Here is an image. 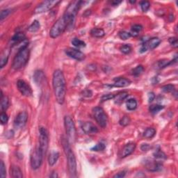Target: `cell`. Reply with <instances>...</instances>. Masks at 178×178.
Masks as SVG:
<instances>
[{
    "mask_svg": "<svg viewBox=\"0 0 178 178\" xmlns=\"http://www.w3.org/2000/svg\"><path fill=\"white\" fill-rule=\"evenodd\" d=\"M143 70H144V68L142 65H138V66H136L135 68H134L132 70V74L134 76H135V77H138V76H139L142 73H143Z\"/></svg>",
    "mask_w": 178,
    "mask_h": 178,
    "instance_id": "obj_33",
    "label": "cell"
},
{
    "mask_svg": "<svg viewBox=\"0 0 178 178\" xmlns=\"http://www.w3.org/2000/svg\"><path fill=\"white\" fill-rule=\"evenodd\" d=\"M40 136H39V146L41 148L43 154L45 155L47 151L49 146V134L46 128L41 127L39 130Z\"/></svg>",
    "mask_w": 178,
    "mask_h": 178,
    "instance_id": "obj_9",
    "label": "cell"
},
{
    "mask_svg": "<svg viewBox=\"0 0 178 178\" xmlns=\"http://www.w3.org/2000/svg\"><path fill=\"white\" fill-rule=\"evenodd\" d=\"M61 144L64 150V152L66 156L67 162V168L71 177L77 176V162L75 154L70 147V143L68 141L67 138L65 136L61 137Z\"/></svg>",
    "mask_w": 178,
    "mask_h": 178,
    "instance_id": "obj_2",
    "label": "cell"
},
{
    "mask_svg": "<svg viewBox=\"0 0 178 178\" xmlns=\"http://www.w3.org/2000/svg\"><path fill=\"white\" fill-rule=\"evenodd\" d=\"M153 155L156 159H166V155L165 154L164 152H162L160 149L156 150L155 152L153 153Z\"/></svg>",
    "mask_w": 178,
    "mask_h": 178,
    "instance_id": "obj_35",
    "label": "cell"
},
{
    "mask_svg": "<svg viewBox=\"0 0 178 178\" xmlns=\"http://www.w3.org/2000/svg\"><path fill=\"white\" fill-rule=\"evenodd\" d=\"M154 97H155V95H154V93H150L149 95H148V101H149V102H152L154 100Z\"/></svg>",
    "mask_w": 178,
    "mask_h": 178,
    "instance_id": "obj_48",
    "label": "cell"
},
{
    "mask_svg": "<svg viewBox=\"0 0 178 178\" xmlns=\"http://www.w3.org/2000/svg\"><path fill=\"white\" fill-rule=\"evenodd\" d=\"M160 43H161V40L159 39V38H156V37L152 38L151 39L148 40V41L145 42V43L142 44L141 50H140V52L143 53L149 50H154V48H156V47L160 44Z\"/></svg>",
    "mask_w": 178,
    "mask_h": 178,
    "instance_id": "obj_11",
    "label": "cell"
},
{
    "mask_svg": "<svg viewBox=\"0 0 178 178\" xmlns=\"http://www.w3.org/2000/svg\"><path fill=\"white\" fill-rule=\"evenodd\" d=\"M44 155L43 151L38 145L31 156V166L33 170H37L41 166Z\"/></svg>",
    "mask_w": 178,
    "mask_h": 178,
    "instance_id": "obj_7",
    "label": "cell"
},
{
    "mask_svg": "<svg viewBox=\"0 0 178 178\" xmlns=\"http://www.w3.org/2000/svg\"><path fill=\"white\" fill-rule=\"evenodd\" d=\"M52 84L56 102L60 105H63L66 94V82L64 75L60 70H56L54 72Z\"/></svg>",
    "mask_w": 178,
    "mask_h": 178,
    "instance_id": "obj_1",
    "label": "cell"
},
{
    "mask_svg": "<svg viewBox=\"0 0 178 178\" xmlns=\"http://www.w3.org/2000/svg\"><path fill=\"white\" fill-rule=\"evenodd\" d=\"M90 33L93 37L95 38H102L105 35V31H104L102 29L100 28L93 29L90 31Z\"/></svg>",
    "mask_w": 178,
    "mask_h": 178,
    "instance_id": "obj_25",
    "label": "cell"
},
{
    "mask_svg": "<svg viewBox=\"0 0 178 178\" xmlns=\"http://www.w3.org/2000/svg\"><path fill=\"white\" fill-rule=\"evenodd\" d=\"M145 167L149 171L156 172V171H160L162 168V164L155 160L147 159L145 162Z\"/></svg>",
    "mask_w": 178,
    "mask_h": 178,
    "instance_id": "obj_15",
    "label": "cell"
},
{
    "mask_svg": "<svg viewBox=\"0 0 178 178\" xmlns=\"http://www.w3.org/2000/svg\"><path fill=\"white\" fill-rule=\"evenodd\" d=\"M172 63L171 61H170L169 60H167V59H163V60H161V61H159L157 62V66L159 69H162V68H164L165 67L168 66L169 64H171V63Z\"/></svg>",
    "mask_w": 178,
    "mask_h": 178,
    "instance_id": "obj_34",
    "label": "cell"
},
{
    "mask_svg": "<svg viewBox=\"0 0 178 178\" xmlns=\"http://www.w3.org/2000/svg\"><path fill=\"white\" fill-rule=\"evenodd\" d=\"M162 89L165 93H173L174 91H175V86L172 85V84H168V85L164 86Z\"/></svg>",
    "mask_w": 178,
    "mask_h": 178,
    "instance_id": "obj_36",
    "label": "cell"
},
{
    "mask_svg": "<svg viewBox=\"0 0 178 178\" xmlns=\"http://www.w3.org/2000/svg\"><path fill=\"white\" fill-rule=\"evenodd\" d=\"M125 174H126L125 171H120V172L118 173L117 174L114 175L113 177L114 178H122V177H124L125 176Z\"/></svg>",
    "mask_w": 178,
    "mask_h": 178,
    "instance_id": "obj_47",
    "label": "cell"
},
{
    "mask_svg": "<svg viewBox=\"0 0 178 178\" xmlns=\"http://www.w3.org/2000/svg\"><path fill=\"white\" fill-rule=\"evenodd\" d=\"M82 128L84 132L87 134H96L98 132L97 127L95 126L92 122H85L82 124Z\"/></svg>",
    "mask_w": 178,
    "mask_h": 178,
    "instance_id": "obj_16",
    "label": "cell"
},
{
    "mask_svg": "<svg viewBox=\"0 0 178 178\" xmlns=\"http://www.w3.org/2000/svg\"><path fill=\"white\" fill-rule=\"evenodd\" d=\"M65 52L69 57L77 61H82L85 57V55H84V53L80 50H77V49L67 48L65 50Z\"/></svg>",
    "mask_w": 178,
    "mask_h": 178,
    "instance_id": "obj_14",
    "label": "cell"
},
{
    "mask_svg": "<svg viewBox=\"0 0 178 178\" xmlns=\"http://www.w3.org/2000/svg\"><path fill=\"white\" fill-rule=\"evenodd\" d=\"M142 29H143V27L140 24H134L132 27V29H131V36H136L139 35V33L141 32Z\"/></svg>",
    "mask_w": 178,
    "mask_h": 178,
    "instance_id": "obj_29",
    "label": "cell"
},
{
    "mask_svg": "<svg viewBox=\"0 0 178 178\" xmlns=\"http://www.w3.org/2000/svg\"><path fill=\"white\" fill-rule=\"evenodd\" d=\"M130 121L131 120H130V117H129V116H125L121 118V119H120V125L122 126H127L130 124Z\"/></svg>",
    "mask_w": 178,
    "mask_h": 178,
    "instance_id": "obj_40",
    "label": "cell"
},
{
    "mask_svg": "<svg viewBox=\"0 0 178 178\" xmlns=\"http://www.w3.org/2000/svg\"><path fill=\"white\" fill-rule=\"evenodd\" d=\"M10 175L14 178H22L23 177L22 172L20 168V167L18 166H12L10 168Z\"/></svg>",
    "mask_w": 178,
    "mask_h": 178,
    "instance_id": "obj_22",
    "label": "cell"
},
{
    "mask_svg": "<svg viewBox=\"0 0 178 178\" xmlns=\"http://www.w3.org/2000/svg\"><path fill=\"white\" fill-rule=\"evenodd\" d=\"M169 43H170L171 45H172L173 47H177L178 46V43H177V39L175 37H172L170 38L168 40Z\"/></svg>",
    "mask_w": 178,
    "mask_h": 178,
    "instance_id": "obj_45",
    "label": "cell"
},
{
    "mask_svg": "<svg viewBox=\"0 0 178 178\" xmlns=\"http://www.w3.org/2000/svg\"><path fill=\"white\" fill-rule=\"evenodd\" d=\"M10 13H11V10L8 9V8H7V9L2 10L1 11V13H0V20H1V21L3 20L4 19H5L6 17Z\"/></svg>",
    "mask_w": 178,
    "mask_h": 178,
    "instance_id": "obj_43",
    "label": "cell"
},
{
    "mask_svg": "<svg viewBox=\"0 0 178 178\" xmlns=\"http://www.w3.org/2000/svg\"><path fill=\"white\" fill-rule=\"evenodd\" d=\"M29 56H30V51L28 47L19 51L13 61V68L15 70H20L24 67L28 62Z\"/></svg>",
    "mask_w": 178,
    "mask_h": 178,
    "instance_id": "obj_3",
    "label": "cell"
},
{
    "mask_svg": "<svg viewBox=\"0 0 178 178\" xmlns=\"http://www.w3.org/2000/svg\"><path fill=\"white\" fill-rule=\"evenodd\" d=\"M128 93L125 92V91H123V92H120L119 93H118L117 95H115V97H114V101H115V103L118 104H121L122 102H123L125 99L127 97H128Z\"/></svg>",
    "mask_w": 178,
    "mask_h": 178,
    "instance_id": "obj_23",
    "label": "cell"
},
{
    "mask_svg": "<svg viewBox=\"0 0 178 178\" xmlns=\"http://www.w3.org/2000/svg\"><path fill=\"white\" fill-rule=\"evenodd\" d=\"M0 99H1V109L3 111H6L9 105V99L7 96H3Z\"/></svg>",
    "mask_w": 178,
    "mask_h": 178,
    "instance_id": "obj_30",
    "label": "cell"
},
{
    "mask_svg": "<svg viewBox=\"0 0 178 178\" xmlns=\"http://www.w3.org/2000/svg\"><path fill=\"white\" fill-rule=\"evenodd\" d=\"M68 27V22L64 17H61L56 21L53 24L50 31V36L52 39H56L64 32L67 27Z\"/></svg>",
    "mask_w": 178,
    "mask_h": 178,
    "instance_id": "obj_5",
    "label": "cell"
},
{
    "mask_svg": "<svg viewBox=\"0 0 178 178\" xmlns=\"http://www.w3.org/2000/svg\"><path fill=\"white\" fill-rule=\"evenodd\" d=\"M141 7L143 12H147L150 7V3L148 1H143L141 2Z\"/></svg>",
    "mask_w": 178,
    "mask_h": 178,
    "instance_id": "obj_41",
    "label": "cell"
},
{
    "mask_svg": "<svg viewBox=\"0 0 178 178\" xmlns=\"http://www.w3.org/2000/svg\"><path fill=\"white\" fill-rule=\"evenodd\" d=\"M114 97H115V95L113 94H106V95H104L102 97L101 100L102 102L107 101V100H109V99H113Z\"/></svg>",
    "mask_w": 178,
    "mask_h": 178,
    "instance_id": "obj_46",
    "label": "cell"
},
{
    "mask_svg": "<svg viewBox=\"0 0 178 178\" xmlns=\"http://www.w3.org/2000/svg\"><path fill=\"white\" fill-rule=\"evenodd\" d=\"M111 3L114 6H117L118 4H119L121 3V1H112Z\"/></svg>",
    "mask_w": 178,
    "mask_h": 178,
    "instance_id": "obj_50",
    "label": "cell"
},
{
    "mask_svg": "<svg viewBox=\"0 0 178 178\" xmlns=\"http://www.w3.org/2000/svg\"><path fill=\"white\" fill-rule=\"evenodd\" d=\"M119 37L122 40H127L131 37V34L125 31H122L119 32Z\"/></svg>",
    "mask_w": 178,
    "mask_h": 178,
    "instance_id": "obj_44",
    "label": "cell"
},
{
    "mask_svg": "<svg viewBox=\"0 0 178 178\" xmlns=\"http://www.w3.org/2000/svg\"><path fill=\"white\" fill-rule=\"evenodd\" d=\"M50 177H54V178H56V177H58V175H57L56 173L53 172V173H52V175H50Z\"/></svg>",
    "mask_w": 178,
    "mask_h": 178,
    "instance_id": "obj_51",
    "label": "cell"
},
{
    "mask_svg": "<svg viewBox=\"0 0 178 178\" xmlns=\"http://www.w3.org/2000/svg\"><path fill=\"white\" fill-rule=\"evenodd\" d=\"M131 81L130 79L125 77H117L114 79V84L113 86L118 88H123L130 86Z\"/></svg>",
    "mask_w": 178,
    "mask_h": 178,
    "instance_id": "obj_18",
    "label": "cell"
},
{
    "mask_svg": "<svg viewBox=\"0 0 178 178\" xmlns=\"http://www.w3.org/2000/svg\"><path fill=\"white\" fill-rule=\"evenodd\" d=\"M40 27H41V24L38 20H34L33 22L31 23V24L29 27L28 31L29 32H36L40 29Z\"/></svg>",
    "mask_w": 178,
    "mask_h": 178,
    "instance_id": "obj_27",
    "label": "cell"
},
{
    "mask_svg": "<svg viewBox=\"0 0 178 178\" xmlns=\"http://www.w3.org/2000/svg\"><path fill=\"white\" fill-rule=\"evenodd\" d=\"M120 51H121V52L125 54H130V53L132 52V47H131L130 44H124V45L121 46V47H120Z\"/></svg>",
    "mask_w": 178,
    "mask_h": 178,
    "instance_id": "obj_37",
    "label": "cell"
},
{
    "mask_svg": "<svg viewBox=\"0 0 178 178\" xmlns=\"http://www.w3.org/2000/svg\"><path fill=\"white\" fill-rule=\"evenodd\" d=\"M156 134V130L154 128H148L145 130L143 133V136L146 139H152L154 136Z\"/></svg>",
    "mask_w": 178,
    "mask_h": 178,
    "instance_id": "obj_28",
    "label": "cell"
},
{
    "mask_svg": "<svg viewBox=\"0 0 178 178\" xmlns=\"http://www.w3.org/2000/svg\"><path fill=\"white\" fill-rule=\"evenodd\" d=\"M28 120V114L27 112L22 111L16 116L14 120V126L17 129L24 128Z\"/></svg>",
    "mask_w": 178,
    "mask_h": 178,
    "instance_id": "obj_12",
    "label": "cell"
},
{
    "mask_svg": "<svg viewBox=\"0 0 178 178\" xmlns=\"http://www.w3.org/2000/svg\"><path fill=\"white\" fill-rule=\"evenodd\" d=\"M126 106L127 109L128 110H130V111H134V110H135L137 107V102L134 98L129 99L126 102Z\"/></svg>",
    "mask_w": 178,
    "mask_h": 178,
    "instance_id": "obj_26",
    "label": "cell"
},
{
    "mask_svg": "<svg viewBox=\"0 0 178 178\" xmlns=\"http://www.w3.org/2000/svg\"><path fill=\"white\" fill-rule=\"evenodd\" d=\"M25 39H26V38H25V35L24 34V33H21V32L16 33L11 39L13 46H14L15 44L20 43V42L24 41Z\"/></svg>",
    "mask_w": 178,
    "mask_h": 178,
    "instance_id": "obj_21",
    "label": "cell"
},
{
    "mask_svg": "<svg viewBox=\"0 0 178 178\" xmlns=\"http://www.w3.org/2000/svg\"><path fill=\"white\" fill-rule=\"evenodd\" d=\"M164 109V106L160 105H151L149 108V110L150 111V113H152V114H156L158 112H159L161 110H162Z\"/></svg>",
    "mask_w": 178,
    "mask_h": 178,
    "instance_id": "obj_32",
    "label": "cell"
},
{
    "mask_svg": "<svg viewBox=\"0 0 178 178\" xmlns=\"http://www.w3.org/2000/svg\"><path fill=\"white\" fill-rule=\"evenodd\" d=\"M106 146L104 143H97V145H95L94 147H93L92 148H91V150L92 151H102V150H104L105 149Z\"/></svg>",
    "mask_w": 178,
    "mask_h": 178,
    "instance_id": "obj_38",
    "label": "cell"
},
{
    "mask_svg": "<svg viewBox=\"0 0 178 178\" xmlns=\"http://www.w3.org/2000/svg\"><path fill=\"white\" fill-rule=\"evenodd\" d=\"M59 158V153L56 151H52L48 156V163L50 166H52L56 164Z\"/></svg>",
    "mask_w": 178,
    "mask_h": 178,
    "instance_id": "obj_20",
    "label": "cell"
},
{
    "mask_svg": "<svg viewBox=\"0 0 178 178\" xmlns=\"http://www.w3.org/2000/svg\"><path fill=\"white\" fill-rule=\"evenodd\" d=\"M136 149V144L134 143H129L125 145V147L122 148L121 152V157L125 158L127 156L130 155L132 152L134 151Z\"/></svg>",
    "mask_w": 178,
    "mask_h": 178,
    "instance_id": "obj_17",
    "label": "cell"
},
{
    "mask_svg": "<svg viewBox=\"0 0 178 178\" xmlns=\"http://www.w3.org/2000/svg\"><path fill=\"white\" fill-rule=\"evenodd\" d=\"M8 117L7 114L4 111L1 112V114H0V121H1V123L2 125H6L8 122Z\"/></svg>",
    "mask_w": 178,
    "mask_h": 178,
    "instance_id": "obj_42",
    "label": "cell"
},
{
    "mask_svg": "<svg viewBox=\"0 0 178 178\" xmlns=\"http://www.w3.org/2000/svg\"><path fill=\"white\" fill-rule=\"evenodd\" d=\"M64 124L65 128V132L67 134V139L70 143H74L77 139V130L74 122V120L71 116H66L64 118Z\"/></svg>",
    "mask_w": 178,
    "mask_h": 178,
    "instance_id": "obj_6",
    "label": "cell"
},
{
    "mask_svg": "<svg viewBox=\"0 0 178 178\" xmlns=\"http://www.w3.org/2000/svg\"><path fill=\"white\" fill-rule=\"evenodd\" d=\"M141 148L143 151H148L150 148V146L148 145V144H143V145H141Z\"/></svg>",
    "mask_w": 178,
    "mask_h": 178,
    "instance_id": "obj_49",
    "label": "cell"
},
{
    "mask_svg": "<svg viewBox=\"0 0 178 178\" xmlns=\"http://www.w3.org/2000/svg\"><path fill=\"white\" fill-rule=\"evenodd\" d=\"M82 3H83V1H72L67 6L65 13L63 15V17L66 19L67 22H68V26L72 25L73 23L75 22L76 16H77L78 10H79Z\"/></svg>",
    "mask_w": 178,
    "mask_h": 178,
    "instance_id": "obj_4",
    "label": "cell"
},
{
    "mask_svg": "<svg viewBox=\"0 0 178 178\" xmlns=\"http://www.w3.org/2000/svg\"><path fill=\"white\" fill-rule=\"evenodd\" d=\"M10 52V50H4L3 52H1V56H0V67H1V68H3V67L7 64Z\"/></svg>",
    "mask_w": 178,
    "mask_h": 178,
    "instance_id": "obj_19",
    "label": "cell"
},
{
    "mask_svg": "<svg viewBox=\"0 0 178 178\" xmlns=\"http://www.w3.org/2000/svg\"><path fill=\"white\" fill-rule=\"evenodd\" d=\"M44 75L41 70H37L35 72L34 76H33V79H34L36 83L37 84H41L43 83V82L44 80Z\"/></svg>",
    "mask_w": 178,
    "mask_h": 178,
    "instance_id": "obj_24",
    "label": "cell"
},
{
    "mask_svg": "<svg viewBox=\"0 0 178 178\" xmlns=\"http://www.w3.org/2000/svg\"><path fill=\"white\" fill-rule=\"evenodd\" d=\"M93 113L97 124L102 128H105L108 123L107 115L102 107H96L93 108Z\"/></svg>",
    "mask_w": 178,
    "mask_h": 178,
    "instance_id": "obj_8",
    "label": "cell"
},
{
    "mask_svg": "<svg viewBox=\"0 0 178 178\" xmlns=\"http://www.w3.org/2000/svg\"><path fill=\"white\" fill-rule=\"evenodd\" d=\"M0 176L2 178L6 177V176L5 164H4V163L2 160L1 161V162H0Z\"/></svg>",
    "mask_w": 178,
    "mask_h": 178,
    "instance_id": "obj_39",
    "label": "cell"
},
{
    "mask_svg": "<svg viewBox=\"0 0 178 178\" xmlns=\"http://www.w3.org/2000/svg\"><path fill=\"white\" fill-rule=\"evenodd\" d=\"M61 1H58V0H47V1H44L36 6V8L34 10V13H42L48 11V10L52 9V8H54L55 6H56Z\"/></svg>",
    "mask_w": 178,
    "mask_h": 178,
    "instance_id": "obj_10",
    "label": "cell"
},
{
    "mask_svg": "<svg viewBox=\"0 0 178 178\" xmlns=\"http://www.w3.org/2000/svg\"><path fill=\"white\" fill-rule=\"evenodd\" d=\"M71 43L74 46L77 48H82V47H86V43H84L83 41H82V40H80L79 39H77V38H75V39L72 40Z\"/></svg>",
    "mask_w": 178,
    "mask_h": 178,
    "instance_id": "obj_31",
    "label": "cell"
},
{
    "mask_svg": "<svg viewBox=\"0 0 178 178\" xmlns=\"http://www.w3.org/2000/svg\"><path fill=\"white\" fill-rule=\"evenodd\" d=\"M17 86H18L19 91L24 96L29 97L32 95V90H31V86L24 80H18L17 82Z\"/></svg>",
    "mask_w": 178,
    "mask_h": 178,
    "instance_id": "obj_13",
    "label": "cell"
}]
</instances>
